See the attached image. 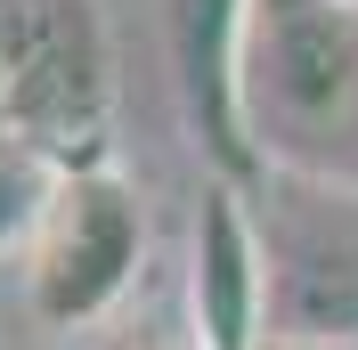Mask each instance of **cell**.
<instances>
[{
  "label": "cell",
  "mask_w": 358,
  "mask_h": 350,
  "mask_svg": "<svg viewBox=\"0 0 358 350\" xmlns=\"http://www.w3.org/2000/svg\"><path fill=\"white\" fill-rule=\"evenodd\" d=\"M236 106L261 179L358 188V8L252 0Z\"/></svg>",
  "instance_id": "cell-1"
},
{
  "label": "cell",
  "mask_w": 358,
  "mask_h": 350,
  "mask_svg": "<svg viewBox=\"0 0 358 350\" xmlns=\"http://www.w3.org/2000/svg\"><path fill=\"white\" fill-rule=\"evenodd\" d=\"M138 269H147V204L122 179V163H66L49 172V196L33 212V237L17 253L24 309L49 334L106 326L131 302Z\"/></svg>",
  "instance_id": "cell-2"
},
{
  "label": "cell",
  "mask_w": 358,
  "mask_h": 350,
  "mask_svg": "<svg viewBox=\"0 0 358 350\" xmlns=\"http://www.w3.org/2000/svg\"><path fill=\"white\" fill-rule=\"evenodd\" d=\"M252 220L268 261V334L358 342V188L261 179Z\"/></svg>",
  "instance_id": "cell-3"
},
{
  "label": "cell",
  "mask_w": 358,
  "mask_h": 350,
  "mask_svg": "<svg viewBox=\"0 0 358 350\" xmlns=\"http://www.w3.org/2000/svg\"><path fill=\"white\" fill-rule=\"evenodd\" d=\"M245 17L252 0H171L163 8V41H171V90L187 114V139L228 188H261L245 139V106H236V66H245Z\"/></svg>",
  "instance_id": "cell-4"
},
{
  "label": "cell",
  "mask_w": 358,
  "mask_h": 350,
  "mask_svg": "<svg viewBox=\"0 0 358 350\" xmlns=\"http://www.w3.org/2000/svg\"><path fill=\"white\" fill-rule=\"evenodd\" d=\"M268 334V261L252 188L203 179L187 228V350H261Z\"/></svg>",
  "instance_id": "cell-5"
},
{
  "label": "cell",
  "mask_w": 358,
  "mask_h": 350,
  "mask_svg": "<svg viewBox=\"0 0 358 350\" xmlns=\"http://www.w3.org/2000/svg\"><path fill=\"white\" fill-rule=\"evenodd\" d=\"M41 196H49V163L0 139V261H17V253H24V237H33V212H41Z\"/></svg>",
  "instance_id": "cell-6"
},
{
  "label": "cell",
  "mask_w": 358,
  "mask_h": 350,
  "mask_svg": "<svg viewBox=\"0 0 358 350\" xmlns=\"http://www.w3.org/2000/svg\"><path fill=\"white\" fill-rule=\"evenodd\" d=\"M261 350H358V342H326V334H261Z\"/></svg>",
  "instance_id": "cell-7"
},
{
  "label": "cell",
  "mask_w": 358,
  "mask_h": 350,
  "mask_svg": "<svg viewBox=\"0 0 358 350\" xmlns=\"http://www.w3.org/2000/svg\"><path fill=\"white\" fill-rule=\"evenodd\" d=\"M342 8H358V0H342Z\"/></svg>",
  "instance_id": "cell-8"
}]
</instances>
